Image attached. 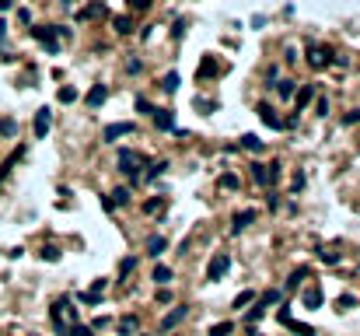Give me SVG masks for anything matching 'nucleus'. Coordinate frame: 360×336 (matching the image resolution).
I'll use <instances>...</instances> for the list:
<instances>
[{
    "label": "nucleus",
    "instance_id": "obj_1",
    "mask_svg": "<svg viewBox=\"0 0 360 336\" xmlns=\"http://www.w3.org/2000/svg\"><path fill=\"white\" fill-rule=\"evenodd\" d=\"M140 165H144V154H137V151H119V172L130 179V182H140Z\"/></svg>",
    "mask_w": 360,
    "mask_h": 336
},
{
    "label": "nucleus",
    "instance_id": "obj_2",
    "mask_svg": "<svg viewBox=\"0 0 360 336\" xmlns=\"http://www.w3.org/2000/svg\"><path fill=\"white\" fill-rule=\"evenodd\" d=\"M227 270H231V256H227V252H217L214 259H210V266H207V277H210V280H220Z\"/></svg>",
    "mask_w": 360,
    "mask_h": 336
},
{
    "label": "nucleus",
    "instance_id": "obj_3",
    "mask_svg": "<svg viewBox=\"0 0 360 336\" xmlns=\"http://www.w3.org/2000/svg\"><path fill=\"white\" fill-rule=\"evenodd\" d=\"M126 133H137V126H133V123H112V126L102 130V140L112 144V140H119V137H126Z\"/></svg>",
    "mask_w": 360,
    "mask_h": 336
},
{
    "label": "nucleus",
    "instance_id": "obj_4",
    "mask_svg": "<svg viewBox=\"0 0 360 336\" xmlns=\"http://www.w3.org/2000/svg\"><path fill=\"white\" fill-rule=\"evenodd\" d=\"M308 63H311L315 70H322V67H329V63H332V53H329V49L311 46V49H308Z\"/></svg>",
    "mask_w": 360,
    "mask_h": 336
},
{
    "label": "nucleus",
    "instance_id": "obj_5",
    "mask_svg": "<svg viewBox=\"0 0 360 336\" xmlns=\"http://www.w3.org/2000/svg\"><path fill=\"white\" fill-rule=\"evenodd\" d=\"M49 126H53V109H39L35 112V137L42 140V137L49 133Z\"/></svg>",
    "mask_w": 360,
    "mask_h": 336
},
{
    "label": "nucleus",
    "instance_id": "obj_6",
    "mask_svg": "<svg viewBox=\"0 0 360 336\" xmlns=\"http://www.w3.org/2000/svg\"><path fill=\"white\" fill-rule=\"evenodd\" d=\"M150 116H154V126L157 130H175V112L171 109H154Z\"/></svg>",
    "mask_w": 360,
    "mask_h": 336
},
{
    "label": "nucleus",
    "instance_id": "obj_7",
    "mask_svg": "<svg viewBox=\"0 0 360 336\" xmlns=\"http://www.w3.org/2000/svg\"><path fill=\"white\" fill-rule=\"evenodd\" d=\"M32 35H35L39 42H46V49H49V53H56V42H53V35H56V25H46V28H32Z\"/></svg>",
    "mask_w": 360,
    "mask_h": 336
},
{
    "label": "nucleus",
    "instance_id": "obj_8",
    "mask_svg": "<svg viewBox=\"0 0 360 336\" xmlns=\"http://www.w3.org/2000/svg\"><path fill=\"white\" fill-rule=\"evenodd\" d=\"M255 112H259V119H262V123H266L269 130H284V119H280V116H277V112H273L269 105H259Z\"/></svg>",
    "mask_w": 360,
    "mask_h": 336
},
{
    "label": "nucleus",
    "instance_id": "obj_9",
    "mask_svg": "<svg viewBox=\"0 0 360 336\" xmlns=\"http://www.w3.org/2000/svg\"><path fill=\"white\" fill-rule=\"evenodd\" d=\"M186 312H189L186 305H182V308H171V312H168V315L161 319V329H175V326H178V322L186 319Z\"/></svg>",
    "mask_w": 360,
    "mask_h": 336
},
{
    "label": "nucleus",
    "instance_id": "obj_10",
    "mask_svg": "<svg viewBox=\"0 0 360 336\" xmlns=\"http://www.w3.org/2000/svg\"><path fill=\"white\" fill-rule=\"evenodd\" d=\"M87 18H105V4H102V0H95V4H87V7L77 14V21H87Z\"/></svg>",
    "mask_w": 360,
    "mask_h": 336
},
{
    "label": "nucleus",
    "instance_id": "obj_11",
    "mask_svg": "<svg viewBox=\"0 0 360 336\" xmlns=\"http://www.w3.org/2000/svg\"><path fill=\"white\" fill-rule=\"evenodd\" d=\"M105 98H109V88H105V84H95V88L87 91V105H91V109H98Z\"/></svg>",
    "mask_w": 360,
    "mask_h": 336
},
{
    "label": "nucleus",
    "instance_id": "obj_12",
    "mask_svg": "<svg viewBox=\"0 0 360 336\" xmlns=\"http://www.w3.org/2000/svg\"><path fill=\"white\" fill-rule=\"evenodd\" d=\"M311 98H315V84H304V88L297 91V98H294V109L301 112V109H304V105H308Z\"/></svg>",
    "mask_w": 360,
    "mask_h": 336
},
{
    "label": "nucleus",
    "instance_id": "obj_13",
    "mask_svg": "<svg viewBox=\"0 0 360 336\" xmlns=\"http://www.w3.org/2000/svg\"><path fill=\"white\" fill-rule=\"evenodd\" d=\"M164 249H168V242H164L161 235H150V238H147V256H154V259H157Z\"/></svg>",
    "mask_w": 360,
    "mask_h": 336
},
{
    "label": "nucleus",
    "instance_id": "obj_14",
    "mask_svg": "<svg viewBox=\"0 0 360 336\" xmlns=\"http://www.w3.org/2000/svg\"><path fill=\"white\" fill-rule=\"evenodd\" d=\"M112 28H116L119 35H130V32H133V21H130L126 14H119V18H112Z\"/></svg>",
    "mask_w": 360,
    "mask_h": 336
},
{
    "label": "nucleus",
    "instance_id": "obj_15",
    "mask_svg": "<svg viewBox=\"0 0 360 336\" xmlns=\"http://www.w3.org/2000/svg\"><path fill=\"white\" fill-rule=\"evenodd\" d=\"M161 91H168V95H175V91H178V74H175V70L161 77Z\"/></svg>",
    "mask_w": 360,
    "mask_h": 336
},
{
    "label": "nucleus",
    "instance_id": "obj_16",
    "mask_svg": "<svg viewBox=\"0 0 360 336\" xmlns=\"http://www.w3.org/2000/svg\"><path fill=\"white\" fill-rule=\"evenodd\" d=\"M255 221V210H241V214H234V231H241V228H248Z\"/></svg>",
    "mask_w": 360,
    "mask_h": 336
},
{
    "label": "nucleus",
    "instance_id": "obj_17",
    "mask_svg": "<svg viewBox=\"0 0 360 336\" xmlns=\"http://www.w3.org/2000/svg\"><path fill=\"white\" fill-rule=\"evenodd\" d=\"M150 280H154V284H161V287H164V284H168V280H171V270H168V266H161V263H157V266H154V273H150Z\"/></svg>",
    "mask_w": 360,
    "mask_h": 336
},
{
    "label": "nucleus",
    "instance_id": "obj_18",
    "mask_svg": "<svg viewBox=\"0 0 360 336\" xmlns=\"http://www.w3.org/2000/svg\"><path fill=\"white\" fill-rule=\"evenodd\" d=\"M109 200H112V207H126V203H130V189H126V186H119V189H112V196H109Z\"/></svg>",
    "mask_w": 360,
    "mask_h": 336
},
{
    "label": "nucleus",
    "instance_id": "obj_19",
    "mask_svg": "<svg viewBox=\"0 0 360 336\" xmlns=\"http://www.w3.org/2000/svg\"><path fill=\"white\" fill-rule=\"evenodd\" d=\"M318 305H322V291H318V287L304 291V308H318Z\"/></svg>",
    "mask_w": 360,
    "mask_h": 336
},
{
    "label": "nucleus",
    "instance_id": "obj_20",
    "mask_svg": "<svg viewBox=\"0 0 360 336\" xmlns=\"http://www.w3.org/2000/svg\"><path fill=\"white\" fill-rule=\"evenodd\" d=\"M241 147H248V151H255V154H259V151H262V140H259L255 133H245V137H241Z\"/></svg>",
    "mask_w": 360,
    "mask_h": 336
},
{
    "label": "nucleus",
    "instance_id": "obj_21",
    "mask_svg": "<svg viewBox=\"0 0 360 336\" xmlns=\"http://www.w3.org/2000/svg\"><path fill=\"white\" fill-rule=\"evenodd\" d=\"M130 333H137V319H133V315L119 319V336H130Z\"/></svg>",
    "mask_w": 360,
    "mask_h": 336
},
{
    "label": "nucleus",
    "instance_id": "obj_22",
    "mask_svg": "<svg viewBox=\"0 0 360 336\" xmlns=\"http://www.w3.org/2000/svg\"><path fill=\"white\" fill-rule=\"evenodd\" d=\"M56 98H60V102H63V105H70V102H77V88H70V84H63V88H60V95H56Z\"/></svg>",
    "mask_w": 360,
    "mask_h": 336
},
{
    "label": "nucleus",
    "instance_id": "obj_23",
    "mask_svg": "<svg viewBox=\"0 0 360 336\" xmlns=\"http://www.w3.org/2000/svg\"><path fill=\"white\" fill-rule=\"evenodd\" d=\"M252 179H255L259 186H266V182H269V175H266V165H259V161H255V165H252Z\"/></svg>",
    "mask_w": 360,
    "mask_h": 336
},
{
    "label": "nucleus",
    "instance_id": "obj_24",
    "mask_svg": "<svg viewBox=\"0 0 360 336\" xmlns=\"http://www.w3.org/2000/svg\"><path fill=\"white\" fill-rule=\"evenodd\" d=\"M164 172H168V161L161 158V161H154V165H150V172H147V179H157V175H164Z\"/></svg>",
    "mask_w": 360,
    "mask_h": 336
},
{
    "label": "nucleus",
    "instance_id": "obj_25",
    "mask_svg": "<svg viewBox=\"0 0 360 336\" xmlns=\"http://www.w3.org/2000/svg\"><path fill=\"white\" fill-rule=\"evenodd\" d=\"M262 315H266V305H262V301H259V305H255V308H248V315H245V322H259V319H262Z\"/></svg>",
    "mask_w": 360,
    "mask_h": 336
},
{
    "label": "nucleus",
    "instance_id": "obj_26",
    "mask_svg": "<svg viewBox=\"0 0 360 336\" xmlns=\"http://www.w3.org/2000/svg\"><path fill=\"white\" fill-rule=\"evenodd\" d=\"M39 256H42V259H49V263H56V259H60V249H56V245H42V252H39Z\"/></svg>",
    "mask_w": 360,
    "mask_h": 336
},
{
    "label": "nucleus",
    "instance_id": "obj_27",
    "mask_svg": "<svg viewBox=\"0 0 360 336\" xmlns=\"http://www.w3.org/2000/svg\"><path fill=\"white\" fill-rule=\"evenodd\" d=\"M277 91H280V98H294V81H280Z\"/></svg>",
    "mask_w": 360,
    "mask_h": 336
},
{
    "label": "nucleus",
    "instance_id": "obj_28",
    "mask_svg": "<svg viewBox=\"0 0 360 336\" xmlns=\"http://www.w3.org/2000/svg\"><path fill=\"white\" fill-rule=\"evenodd\" d=\"M133 270H137V259H133V256H126V259L119 263V277H126V273H133Z\"/></svg>",
    "mask_w": 360,
    "mask_h": 336
},
{
    "label": "nucleus",
    "instance_id": "obj_29",
    "mask_svg": "<svg viewBox=\"0 0 360 336\" xmlns=\"http://www.w3.org/2000/svg\"><path fill=\"white\" fill-rule=\"evenodd\" d=\"M220 186H224V189H238V175H231V172L220 175Z\"/></svg>",
    "mask_w": 360,
    "mask_h": 336
},
{
    "label": "nucleus",
    "instance_id": "obj_30",
    "mask_svg": "<svg viewBox=\"0 0 360 336\" xmlns=\"http://www.w3.org/2000/svg\"><path fill=\"white\" fill-rule=\"evenodd\" d=\"M231 329H234L231 322H217L214 329H210V336H227V333H231Z\"/></svg>",
    "mask_w": 360,
    "mask_h": 336
},
{
    "label": "nucleus",
    "instance_id": "obj_31",
    "mask_svg": "<svg viewBox=\"0 0 360 336\" xmlns=\"http://www.w3.org/2000/svg\"><path fill=\"white\" fill-rule=\"evenodd\" d=\"M318 259H322V263H339V252H325V249H318Z\"/></svg>",
    "mask_w": 360,
    "mask_h": 336
},
{
    "label": "nucleus",
    "instance_id": "obj_32",
    "mask_svg": "<svg viewBox=\"0 0 360 336\" xmlns=\"http://www.w3.org/2000/svg\"><path fill=\"white\" fill-rule=\"evenodd\" d=\"M67 336H95V333H91L87 326H70V329H67Z\"/></svg>",
    "mask_w": 360,
    "mask_h": 336
},
{
    "label": "nucleus",
    "instance_id": "obj_33",
    "mask_svg": "<svg viewBox=\"0 0 360 336\" xmlns=\"http://www.w3.org/2000/svg\"><path fill=\"white\" fill-rule=\"evenodd\" d=\"M343 123H346V126H353V123H360V109H350V112L343 116Z\"/></svg>",
    "mask_w": 360,
    "mask_h": 336
},
{
    "label": "nucleus",
    "instance_id": "obj_34",
    "mask_svg": "<svg viewBox=\"0 0 360 336\" xmlns=\"http://www.w3.org/2000/svg\"><path fill=\"white\" fill-rule=\"evenodd\" d=\"M273 301H280V291H266V294H262V305H266V308H269Z\"/></svg>",
    "mask_w": 360,
    "mask_h": 336
},
{
    "label": "nucleus",
    "instance_id": "obj_35",
    "mask_svg": "<svg viewBox=\"0 0 360 336\" xmlns=\"http://www.w3.org/2000/svg\"><path fill=\"white\" fill-rule=\"evenodd\" d=\"M252 301V291H241L238 298H234V308H241V305H248Z\"/></svg>",
    "mask_w": 360,
    "mask_h": 336
},
{
    "label": "nucleus",
    "instance_id": "obj_36",
    "mask_svg": "<svg viewBox=\"0 0 360 336\" xmlns=\"http://www.w3.org/2000/svg\"><path fill=\"white\" fill-rule=\"evenodd\" d=\"M137 112H147V116H150V112H154V109H150V102H147L144 95H140V98H137Z\"/></svg>",
    "mask_w": 360,
    "mask_h": 336
},
{
    "label": "nucleus",
    "instance_id": "obj_37",
    "mask_svg": "<svg viewBox=\"0 0 360 336\" xmlns=\"http://www.w3.org/2000/svg\"><path fill=\"white\" fill-rule=\"evenodd\" d=\"M182 32H186V21L178 18V21H175V28H171V39H182Z\"/></svg>",
    "mask_w": 360,
    "mask_h": 336
},
{
    "label": "nucleus",
    "instance_id": "obj_38",
    "mask_svg": "<svg viewBox=\"0 0 360 336\" xmlns=\"http://www.w3.org/2000/svg\"><path fill=\"white\" fill-rule=\"evenodd\" d=\"M105 287H109V280H95V284H91V294H98V298H102V291H105Z\"/></svg>",
    "mask_w": 360,
    "mask_h": 336
},
{
    "label": "nucleus",
    "instance_id": "obj_39",
    "mask_svg": "<svg viewBox=\"0 0 360 336\" xmlns=\"http://www.w3.org/2000/svg\"><path fill=\"white\" fill-rule=\"evenodd\" d=\"M14 130H18V126H14V119H4V123H0V133H7V137H11Z\"/></svg>",
    "mask_w": 360,
    "mask_h": 336
},
{
    "label": "nucleus",
    "instance_id": "obj_40",
    "mask_svg": "<svg viewBox=\"0 0 360 336\" xmlns=\"http://www.w3.org/2000/svg\"><path fill=\"white\" fill-rule=\"evenodd\" d=\"M157 301H161V305H168V301H171V291H168V287H161V291H157Z\"/></svg>",
    "mask_w": 360,
    "mask_h": 336
},
{
    "label": "nucleus",
    "instance_id": "obj_41",
    "mask_svg": "<svg viewBox=\"0 0 360 336\" xmlns=\"http://www.w3.org/2000/svg\"><path fill=\"white\" fill-rule=\"evenodd\" d=\"M130 7H133V11H147V7H150V0H130Z\"/></svg>",
    "mask_w": 360,
    "mask_h": 336
},
{
    "label": "nucleus",
    "instance_id": "obj_42",
    "mask_svg": "<svg viewBox=\"0 0 360 336\" xmlns=\"http://www.w3.org/2000/svg\"><path fill=\"white\" fill-rule=\"evenodd\" d=\"M126 70H130V74H140V70H144V63H140V60H130V63H126Z\"/></svg>",
    "mask_w": 360,
    "mask_h": 336
},
{
    "label": "nucleus",
    "instance_id": "obj_43",
    "mask_svg": "<svg viewBox=\"0 0 360 336\" xmlns=\"http://www.w3.org/2000/svg\"><path fill=\"white\" fill-rule=\"evenodd\" d=\"M318 116H329V98H318Z\"/></svg>",
    "mask_w": 360,
    "mask_h": 336
},
{
    "label": "nucleus",
    "instance_id": "obj_44",
    "mask_svg": "<svg viewBox=\"0 0 360 336\" xmlns=\"http://www.w3.org/2000/svg\"><path fill=\"white\" fill-rule=\"evenodd\" d=\"M4 35H7V21H0V39H4Z\"/></svg>",
    "mask_w": 360,
    "mask_h": 336
},
{
    "label": "nucleus",
    "instance_id": "obj_45",
    "mask_svg": "<svg viewBox=\"0 0 360 336\" xmlns=\"http://www.w3.org/2000/svg\"><path fill=\"white\" fill-rule=\"evenodd\" d=\"M7 7H11V0H0V11H7Z\"/></svg>",
    "mask_w": 360,
    "mask_h": 336
}]
</instances>
